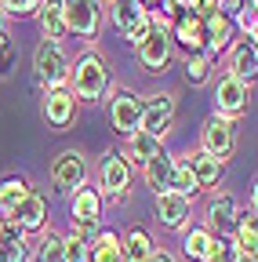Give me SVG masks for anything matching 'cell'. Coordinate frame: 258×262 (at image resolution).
Returning a JSON list of instances; mask_svg holds the SVG:
<instances>
[{"label":"cell","instance_id":"cell-14","mask_svg":"<svg viewBox=\"0 0 258 262\" xmlns=\"http://www.w3.org/2000/svg\"><path fill=\"white\" fill-rule=\"evenodd\" d=\"M156 222L164 229H175V233L189 229V222H193V201H189V196H178V193H160L156 196Z\"/></svg>","mask_w":258,"mask_h":262},{"label":"cell","instance_id":"cell-16","mask_svg":"<svg viewBox=\"0 0 258 262\" xmlns=\"http://www.w3.org/2000/svg\"><path fill=\"white\" fill-rule=\"evenodd\" d=\"M168 37H171V44H182L189 55H200V51H204V18L182 11V15L171 22Z\"/></svg>","mask_w":258,"mask_h":262},{"label":"cell","instance_id":"cell-17","mask_svg":"<svg viewBox=\"0 0 258 262\" xmlns=\"http://www.w3.org/2000/svg\"><path fill=\"white\" fill-rule=\"evenodd\" d=\"M229 77H237L240 84L254 88V77H258V51H254V40H240L229 48Z\"/></svg>","mask_w":258,"mask_h":262},{"label":"cell","instance_id":"cell-34","mask_svg":"<svg viewBox=\"0 0 258 262\" xmlns=\"http://www.w3.org/2000/svg\"><path fill=\"white\" fill-rule=\"evenodd\" d=\"M229 18H233V26H237V29H244V33H247V40H254V37H258V11H254L251 4H240Z\"/></svg>","mask_w":258,"mask_h":262},{"label":"cell","instance_id":"cell-29","mask_svg":"<svg viewBox=\"0 0 258 262\" xmlns=\"http://www.w3.org/2000/svg\"><path fill=\"white\" fill-rule=\"evenodd\" d=\"M29 262H66V244H62V237L51 233V229H44L37 248L29 251Z\"/></svg>","mask_w":258,"mask_h":262},{"label":"cell","instance_id":"cell-3","mask_svg":"<svg viewBox=\"0 0 258 262\" xmlns=\"http://www.w3.org/2000/svg\"><path fill=\"white\" fill-rule=\"evenodd\" d=\"M109 22L124 40L138 44L149 33V8L138 0H109Z\"/></svg>","mask_w":258,"mask_h":262},{"label":"cell","instance_id":"cell-12","mask_svg":"<svg viewBox=\"0 0 258 262\" xmlns=\"http://www.w3.org/2000/svg\"><path fill=\"white\" fill-rule=\"evenodd\" d=\"M171 120H175V95L160 91V95L142 98V131L160 139V135L171 131Z\"/></svg>","mask_w":258,"mask_h":262},{"label":"cell","instance_id":"cell-8","mask_svg":"<svg viewBox=\"0 0 258 262\" xmlns=\"http://www.w3.org/2000/svg\"><path fill=\"white\" fill-rule=\"evenodd\" d=\"M247 98H251V88L240 84L237 77L222 73L218 84H215V113L225 117V120H237L244 110H247Z\"/></svg>","mask_w":258,"mask_h":262},{"label":"cell","instance_id":"cell-25","mask_svg":"<svg viewBox=\"0 0 258 262\" xmlns=\"http://www.w3.org/2000/svg\"><path fill=\"white\" fill-rule=\"evenodd\" d=\"M146 186L153 189V196H160V193H171V171H175V157H168V153H156L149 164H146Z\"/></svg>","mask_w":258,"mask_h":262},{"label":"cell","instance_id":"cell-2","mask_svg":"<svg viewBox=\"0 0 258 262\" xmlns=\"http://www.w3.org/2000/svg\"><path fill=\"white\" fill-rule=\"evenodd\" d=\"M69 55L62 51V44H51V40H40L37 51H33V73H37V84L44 88H66L69 80Z\"/></svg>","mask_w":258,"mask_h":262},{"label":"cell","instance_id":"cell-10","mask_svg":"<svg viewBox=\"0 0 258 262\" xmlns=\"http://www.w3.org/2000/svg\"><path fill=\"white\" fill-rule=\"evenodd\" d=\"M135 51H138V62L146 66L149 73H160V70L175 58V44H171V37H168V29H153V26H149L146 37L135 44Z\"/></svg>","mask_w":258,"mask_h":262},{"label":"cell","instance_id":"cell-21","mask_svg":"<svg viewBox=\"0 0 258 262\" xmlns=\"http://www.w3.org/2000/svg\"><path fill=\"white\" fill-rule=\"evenodd\" d=\"M156 153H164V142H160L156 135H149V131H135V135H127V146H124V160L127 164L146 168Z\"/></svg>","mask_w":258,"mask_h":262},{"label":"cell","instance_id":"cell-23","mask_svg":"<svg viewBox=\"0 0 258 262\" xmlns=\"http://www.w3.org/2000/svg\"><path fill=\"white\" fill-rule=\"evenodd\" d=\"M120 248H124V262H146L156 251L149 229H142V226H131L127 233H120Z\"/></svg>","mask_w":258,"mask_h":262},{"label":"cell","instance_id":"cell-5","mask_svg":"<svg viewBox=\"0 0 258 262\" xmlns=\"http://www.w3.org/2000/svg\"><path fill=\"white\" fill-rule=\"evenodd\" d=\"M66 11V29L77 33L80 40H95L102 29V4L99 0H62Z\"/></svg>","mask_w":258,"mask_h":262},{"label":"cell","instance_id":"cell-42","mask_svg":"<svg viewBox=\"0 0 258 262\" xmlns=\"http://www.w3.org/2000/svg\"><path fill=\"white\" fill-rule=\"evenodd\" d=\"M99 4H102V0H99Z\"/></svg>","mask_w":258,"mask_h":262},{"label":"cell","instance_id":"cell-33","mask_svg":"<svg viewBox=\"0 0 258 262\" xmlns=\"http://www.w3.org/2000/svg\"><path fill=\"white\" fill-rule=\"evenodd\" d=\"M237 244H233V237H215L211 241V248H207V255H204V262H237Z\"/></svg>","mask_w":258,"mask_h":262},{"label":"cell","instance_id":"cell-41","mask_svg":"<svg viewBox=\"0 0 258 262\" xmlns=\"http://www.w3.org/2000/svg\"><path fill=\"white\" fill-rule=\"evenodd\" d=\"M4 229H8V219H4V215H0V237H4Z\"/></svg>","mask_w":258,"mask_h":262},{"label":"cell","instance_id":"cell-36","mask_svg":"<svg viewBox=\"0 0 258 262\" xmlns=\"http://www.w3.org/2000/svg\"><path fill=\"white\" fill-rule=\"evenodd\" d=\"M69 233L77 237V241H84V244H91L95 237L102 233V222H73L69 226Z\"/></svg>","mask_w":258,"mask_h":262},{"label":"cell","instance_id":"cell-20","mask_svg":"<svg viewBox=\"0 0 258 262\" xmlns=\"http://www.w3.org/2000/svg\"><path fill=\"white\" fill-rule=\"evenodd\" d=\"M182 160H185V168H189L193 182H197V189H215V186H218L225 164H218L215 157H207V153H200V149L189 153V157H182Z\"/></svg>","mask_w":258,"mask_h":262},{"label":"cell","instance_id":"cell-37","mask_svg":"<svg viewBox=\"0 0 258 262\" xmlns=\"http://www.w3.org/2000/svg\"><path fill=\"white\" fill-rule=\"evenodd\" d=\"M62 244H66V262H87V244L84 241H77L69 233V237H62Z\"/></svg>","mask_w":258,"mask_h":262},{"label":"cell","instance_id":"cell-39","mask_svg":"<svg viewBox=\"0 0 258 262\" xmlns=\"http://www.w3.org/2000/svg\"><path fill=\"white\" fill-rule=\"evenodd\" d=\"M8 33V15H4V8H0V37Z\"/></svg>","mask_w":258,"mask_h":262},{"label":"cell","instance_id":"cell-31","mask_svg":"<svg viewBox=\"0 0 258 262\" xmlns=\"http://www.w3.org/2000/svg\"><path fill=\"white\" fill-rule=\"evenodd\" d=\"M207 77H211V58L200 51V55H189L185 58V80L193 84V88H200V84H207Z\"/></svg>","mask_w":258,"mask_h":262},{"label":"cell","instance_id":"cell-1","mask_svg":"<svg viewBox=\"0 0 258 262\" xmlns=\"http://www.w3.org/2000/svg\"><path fill=\"white\" fill-rule=\"evenodd\" d=\"M106 88H109V70L95 51L80 55L77 66H69V91L77 102H95L106 95Z\"/></svg>","mask_w":258,"mask_h":262},{"label":"cell","instance_id":"cell-19","mask_svg":"<svg viewBox=\"0 0 258 262\" xmlns=\"http://www.w3.org/2000/svg\"><path fill=\"white\" fill-rule=\"evenodd\" d=\"M69 211L73 222H102V193L84 182L77 193H69Z\"/></svg>","mask_w":258,"mask_h":262},{"label":"cell","instance_id":"cell-40","mask_svg":"<svg viewBox=\"0 0 258 262\" xmlns=\"http://www.w3.org/2000/svg\"><path fill=\"white\" fill-rule=\"evenodd\" d=\"M237 262H258L254 255H237Z\"/></svg>","mask_w":258,"mask_h":262},{"label":"cell","instance_id":"cell-4","mask_svg":"<svg viewBox=\"0 0 258 262\" xmlns=\"http://www.w3.org/2000/svg\"><path fill=\"white\" fill-rule=\"evenodd\" d=\"M233 149H237V127H233V120L211 113L204 120V127H200V153H207L218 164H225L233 157Z\"/></svg>","mask_w":258,"mask_h":262},{"label":"cell","instance_id":"cell-18","mask_svg":"<svg viewBox=\"0 0 258 262\" xmlns=\"http://www.w3.org/2000/svg\"><path fill=\"white\" fill-rule=\"evenodd\" d=\"M37 18H40V33H44V40L62 44V40L69 37V29H66V11H62V0H40Z\"/></svg>","mask_w":258,"mask_h":262},{"label":"cell","instance_id":"cell-11","mask_svg":"<svg viewBox=\"0 0 258 262\" xmlns=\"http://www.w3.org/2000/svg\"><path fill=\"white\" fill-rule=\"evenodd\" d=\"M51 182L62 189V193H77L84 182H87V160L77 153V149H62L51 164Z\"/></svg>","mask_w":258,"mask_h":262},{"label":"cell","instance_id":"cell-13","mask_svg":"<svg viewBox=\"0 0 258 262\" xmlns=\"http://www.w3.org/2000/svg\"><path fill=\"white\" fill-rule=\"evenodd\" d=\"M44 120L55 131H66L77 120V98L69 88H48L44 91Z\"/></svg>","mask_w":258,"mask_h":262},{"label":"cell","instance_id":"cell-28","mask_svg":"<svg viewBox=\"0 0 258 262\" xmlns=\"http://www.w3.org/2000/svg\"><path fill=\"white\" fill-rule=\"evenodd\" d=\"M0 262H29V241L11 222L4 229V237H0Z\"/></svg>","mask_w":258,"mask_h":262},{"label":"cell","instance_id":"cell-22","mask_svg":"<svg viewBox=\"0 0 258 262\" xmlns=\"http://www.w3.org/2000/svg\"><path fill=\"white\" fill-rule=\"evenodd\" d=\"M87 262H124V248H120L116 229L102 226V233L87 244Z\"/></svg>","mask_w":258,"mask_h":262},{"label":"cell","instance_id":"cell-6","mask_svg":"<svg viewBox=\"0 0 258 262\" xmlns=\"http://www.w3.org/2000/svg\"><path fill=\"white\" fill-rule=\"evenodd\" d=\"M95 189L102 193V201H124L127 196V189H131V164L124 160V153H106Z\"/></svg>","mask_w":258,"mask_h":262},{"label":"cell","instance_id":"cell-7","mask_svg":"<svg viewBox=\"0 0 258 262\" xmlns=\"http://www.w3.org/2000/svg\"><path fill=\"white\" fill-rule=\"evenodd\" d=\"M8 222L18 229V233H44L48 229V201H44V193L29 189L18 201V208L8 215Z\"/></svg>","mask_w":258,"mask_h":262},{"label":"cell","instance_id":"cell-30","mask_svg":"<svg viewBox=\"0 0 258 262\" xmlns=\"http://www.w3.org/2000/svg\"><path fill=\"white\" fill-rule=\"evenodd\" d=\"M26 193H29V182L26 179H4V182H0V215L8 219L18 208V201H22Z\"/></svg>","mask_w":258,"mask_h":262},{"label":"cell","instance_id":"cell-15","mask_svg":"<svg viewBox=\"0 0 258 262\" xmlns=\"http://www.w3.org/2000/svg\"><path fill=\"white\" fill-rule=\"evenodd\" d=\"M233 33H237V26H233L229 15H222V11L204 15V55L215 58L222 51H229L233 48Z\"/></svg>","mask_w":258,"mask_h":262},{"label":"cell","instance_id":"cell-26","mask_svg":"<svg viewBox=\"0 0 258 262\" xmlns=\"http://www.w3.org/2000/svg\"><path fill=\"white\" fill-rule=\"evenodd\" d=\"M237 215H240V208H237V201H233L229 193L215 196L211 208H207V222H211V229H218V237H225L237 226Z\"/></svg>","mask_w":258,"mask_h":262},{"label":"cell","instance_id":"cell-27","mask_svg":"<svg viewBox=\"0 0 258 262\" xmlns=\"http://www.w3.org/2000/svg\"><path fill=\"white\" fill-rule=\"evenodd\" d=\"M211 241H215V233H211L207 226H189V229H182V255L189 262H204Z\"/></svg>","mask_w":258,"mask_h":262},{"label":"cell","instance_id":"cell-32","mask_svg":"<svg viewBox=\"0 0 258 262\" xmlns=\"http://www.w3.org/2000/svg\"><path fill=\"white\" fill-rule=\"evenodd\" d=\"M171 193H178V196H189V201H193V193H197V182H193V175H189V168H185V160H182V157H175V171H171Z\"/></svg>","mask_w":258,"mask_h":262},{"label":"cell","instance_id":"cell-9","mask_svg":"<svg viewBox=\"0 0 258 262\" xmlns=\"http://www.w3.org/2000/svg\"><path fill=\"white\" fill-rule=\"evenodd\" d=\"M109 120H113V131L124 139L142 131V98L135 91H116L109 102Z\"/></svg>","mask_w":258,"mask_h":262},{"label":"cell","instance_id":"cell-35","mask_svg":"<svg viewBox=\"0 0 258 262\" xmlns=\"http://www.w3.org/2000/svg\"><path fill=\"white\" fill-rule=\"evenodd\" d=\"M0 8H4L8 18H29V15H37L40 0H0Z\"/></svg>","mask_w":258,"mask_h":262},{"label":"cell","instance_id":"cell-24","mask_svg":"<svg viewBox=\"0 0 258 262\" xmlns=\"http://www.w3.org/2000/svg\"><path fill=\"white\" fill-rule=\"evenodd\" d=\"M233 244H237L240 255H254V251H258V215H254V208H244V211L237 215Z\"/></svg>","mask_w":258,"mask_h":262},{"label":"cell","instance_id":"cell-38","mask_svg":"<svg viewBox=\"0 0 258 262\" xmlns=\"http://www.w3.org/2000/svg\"><path fill=\"white\" fill-rule=\"evenodd\" d=\"M146 262H175V255H171V251H160V248H156V251H153V255H149Z\"/></svg>","mask_w":258,"mask_h":262}]
</instances>
